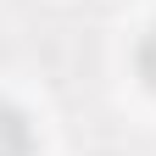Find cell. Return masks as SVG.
<instances>
[{"instance_id":"2","label":"cell","mask_w":156,"mask_h":156,"mask_svg":"<svg viewBox=\"0 0 156 156\" xmlns=\"http://www.w3.org/2000/svg\"><path fill=\"white\" fill-rule=\"evenodd\" d=\"M134 73H140V78H145V89L156 95V28L140 39V50H134Z\"/></svg>"},{"instance_id":"1","label":"cell","mask_w":156,"mask_h":156,"mask_svg":"<svg viewBox=\"0 0 156 156\" xmlns=\"http://www.w3.org/2000/svg\"><path fill=\"white\" fill-rule=\"evenodd\" d=\"M0 156H34V128L11 101H0Z\"/></svg>"}]
</instances>
